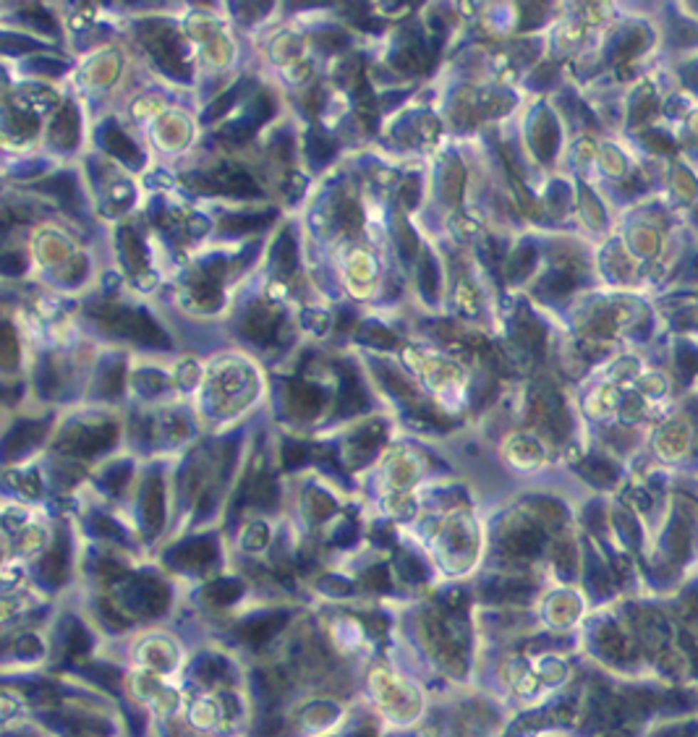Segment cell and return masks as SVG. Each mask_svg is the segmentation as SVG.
I'll return each mask as SVG.
<instances>
[{
    "mask_svg": "<svg viewBox=\"0 0 698 737\" xmlns=\"http://www.w3.org/2000/svg\"><path fill=\"white\" fill-rule=\"evenodd\" d=\"M277 324H280V321H277V316H274L270 309L254 306V309H249V311L243 314L241 332L243 337H249L254 343L267 345V343H272L274 335H277Z\"/></svg>",
    "mask_w": 698,
    "mask_h": 737,
    "instance_id": "5b68a950",
    "label": "cell"
},
{
    "mask_svg": "<svg viewBox=\"0 0 698 737\" xmlns=\"http://www.w3.org/2000/svg\"><path fill=\"white\" fill-rule=\"evenodd\" d=\"M19 19H24V21H29L31 26H37L39 31H45V34H55V21H53V16L47 14V11H42V8H31V11H24V14H19Z\"/></svg>",
    "mask_w": 698,
    "mask_h": 737,
    "instance_id": "83f0119b",
    "label": "cell"
},
{
    "mask_svg": "<svg viewBox=\"0 0 698 737\" xmlns=\"http://www.w3.org/2000/svg\"><path fill=\"white\" fill-rule=\"evenodd\" d=\"M118 238H120L123 262L131 272H139L141 267H147V249H144V243L136 238V233H133L131 227H123V230L118 233Z\"/></svg>",
    "mask_w": 698,
    "mask_h": 737,
    "instance_id": "8fae6325",
    "label": "cell"
},
{
    "mask_svg": "<svg viewBox=\"0 0 698 737\" xmlns=\"http://www.w3.org/2000/svg\"><path fill=\"white\" fill-rule=\"evenodd\" d=\"M199 186L207 188V191H217V194L230 196H249V199L262 196V188L257 186V180L251 178L249 172L235 170V168H222V170L199 175Z\"/></svg>",
    "mask_w": 698,
    "mask_h": 737,
    "instance_id": "7a4b0ae2",
    "label": "cell"
},
{
    "mask_svg": "<svg viewBox=\"0 0 698 737\" xmlns=\"http://www.w3.org/2000/svg\"><path fill=\"white\" fill-rule=\"evenodd\" d=\"M282 455H285V465H301V463L306 460V447L304 445H298V442H285V450H282Z\"/></svg>",
    "mask_w": 698,
    "mask_h": 737,
    "instance_id": "e575fe53",
    "label": "cell"
},
{
    "mask_svg": "<svg viewBox=\"0 0 698 737\" xmlns=\"http://www.w3.org/2000/svg\"><path fill=\"white\" fill-rule=\"evenodd\" d=\"M272 149H280V157H288V136L280 133V136L272 141Z\"/></svg>",
    "mask_w": 698,
    "mask_h": 737,
    "instance_id": "f35d334b",
    "label": "cell"
},
{
    "mask_svg": "<svg viewBox=\"0 0 698 737\" xmlns=\"http://www.w3.org/2000/svg\"><path fill=\"white\" fill-rule=\"evenodd\" d=\"M136 387H139L141 395H157V392H163L168 387V379H165V374L155 371V368H147V371L136 374Z\"/></svg>",
    "mask_w": 698,
    "mask_h": 737,
    "instance_id": "d4e9b609",
    "label": "cell"
},
{
    "mask_svg": "<svg viewBox=\"0 0 698 737\" xmlns=\"http://www.w3.org/2000/svg\"><path fill=\"white\" fill-rule=\"evenodd\" d=\"M272 217H274V210L254 212V215H251V212H246V215H227V217H222V222H220V230L230 235H243V233H251V230L265 227Z\"/></svg>",
    "mask_w": 698,
    "mask_h": 737,
    "instance_id": "9c48e42d",
    "label": "cell"
},
{
    "mask_svg": "<svg viewBox=\"0 0 698 737\" xmlns=\"http://www.w3.org/2000/svg\"><path fill=\"white\" fill-rule=\"evenodd\" d=\"M353 321H356V316H353L351 311H343V316H340V321H337V327L345 329V327H351Z\"/></svg>",
    "mask_w": 698,
    "mask_h": 737,
    "instance_id": "ab89813d",
    "label": "cell"
},
{
    "mask_svg": "<svg viewBox=\"0 0 698 737\" xmlns=\"http://www.w3.org/2000/svg\"><path fill=\"white\" fill-rule=\"evenodd\" d=\"M337 222H340L343 230L356 233L361 227V222H364V215H361L359 204L353 202V199H343V202L337 204Z\"/></svg>",
    "mask_w": 698,
    "mask_h": 737,
    "instance_id": "603a6c76",
    "label": "cell"
},
{
    "mask_svg": "<svg viewBox=\"0 0 698 737\" xmlns=\"http://www.w3.org/2000/svg\"><path fill=\"white\" fill-rule=\"evenodd\" d=\"M144 515L152 525L160 523V481L157 476L144 486Z\"/></svg>",
    "mask_w": 698,
    "mask_h": 737,
    "instance_id": "cb8c5ba5",
    "label": "cell"
},
{
    "mask_svg": "<svg viewBox=\"0 0 698 737\" xmlns=\"http://www.w3.org/2000/svg\"><path fill=\"white\" fill-rule=\"evenodd\" d=\"M39 191H47V194H53L55 199H61L63 207H68V210H76L78 207V188H76V178L71 175V172H58L53 175L50 180L45 183H39Z\"/></svg>",
    "mask_w": 698,
    "mask_h": 737,
    "instance_id": "30bf717a",
    "label": "cell"
},
{
    "mask_svg": "<svg viewBox=\"0 0 698 737\" xmlns=\"http://www.w3.org/2000/svg\"><path fill=\"white\" fill-rule=\"evenodd\" d=\"M356 337H359L364 345H376V348H395V345H398V337L392 335L387 327L376 324V321H364V324L356 329Z\"/></svg>",
    "mask_w": 698,
    "mask_h": 737,
    "instance_id": "ffe728a7",
    "label": "cell"
},
{
    "mask_svg": "<svg viewBox=\"0 0 698 737\" xmlns=\"http://www.w3.org/2000/svg\"><path fill=\"white\" fill-rule=\"evenodd\" d=\"M317 42H319L324 50H337V47L348 45V37H345V34H340V31H324V34H319V37H317Z\"/></svg>",
    "mask_w": 698,
    "mask_h": 737,
    "instance_id": "d590c367",
    "label": "cell"
},
{
    "mask_svg": "<svg viewBox=\"0 0 698 737\" xmlns=\"http://www.w3.org/2000/svg\"><path fill=\"white\" fill-rule=\"evenodd\" d=\"M0 269L6 274H21L26 269V262H24V254H6V257L0 259Z\"/></svg>",
    "mask_w": 698,
    "mask_h": 737,
    "instance_id": "836d02e7",
    "label": "cell"
},
{
    "mask_svg": "<svg viewBox=\"0 0 698 737\" xmlns=\"http://www.w3.org/2000/svg\"><path fill=\"white\" fill-rule=\"evenodd\" d=\"M463 180H466L463 165L458 160H450L445 175H442V196H445V202H458V196L463 191Z\"/></svg>",
    "mask_w": 698,
    "mask_h": 737,
    "instance_id": "44dd1931",
    "label": "cell"
},
{
    "mask_svg": "<svg viewBox=\"0 0 698 737\" xmlns=\"http://www.w3.org/2000/svg\"><path fill=\"white\" fill-rule=\"evenodd\" d=\"M306 149H309V160H312V165H324L329 157L335 155L337 141L332 139L327 131L312 128L309 136H306Z\"/></svg>",
    "mask_w": 698,
    "mask_h": 737,
    "instance_id": "5bb4252c",
    "label": "cell"
},
{
    "mask_svg": "<svg viewBox=\"0 0 698 737\" xmlns=\"http://www.w3.org/2000/svg\"><path fill=\"white\" fill-rule=\"evenodd\" d=\"M42 431H45L42 423H31V421L16 423L6 437V455H14V453H19V450H24V447L29 445L34 437H39Z\"/></svg>",
    "mask_w": 698,
    "mask_h": 737,
    "instance_id": "ac0fdd59",
    "label": "cell"
},
{
    "mask_svg": "<svg viewBox=\"0 0 698 737\" xmlns=\"http://www.w3.org/2000/svg\"><path fill=\"white\" fill-rule=\"evenodd\" d=\"M50 141H53V147L58 149H73L78 141V115H76V108L66 102L61 108V113L55 115L53 125H50Z\"/></svg>",
    "mask_w": 698,
    "mask_h": 737,
    "instance_id": "52a82bcc",
    "label": "cell"
},
{
    "mask_svg": "<svg viewBox=\"0 0 698 737\" xmlns=\"http://www.w3.org/2000/svg\"><path fill=\"white\" fill-rule=\"evenodd\" d=\"M533 249L531 246H525V249H520L515 254V259H513V264H510V274L513 277H520V274H525L528 269H531V264H533Z\"/></svg>",
    "mask_w": 698,
    "mask_h": 737,
    "instance_id": "1f68e13d",
    "label": "cell"
},
{
    "mask_svg": "<svg viewBox=\"0 0 698 737\" xmlns=\"http://www.w3.org/2000/svg\"><path fill=\"white\" fill-rule=\"evenodd\" d=\"M97 141H100V147L105 149L108 155L118 157V160L125 163L128 168H141V163H144L139 147H136V144H133V141L128 139V136H125L116 123H113V120L102 125L100 133H97Z\"/></svg>",
    "mask_w": 698,
    "mask_h": 737,
    "instance_id": "3957f363",
    "label": "cell"
},
{
    "mask_svg": "<svg viewBox=\"0 0 698 737\" xmlns=\"http://www.w3.org/2000/svg\"><path fill=\"white\" fill-rule=\"evenodd\" d=\"M29 50H39V42H34L29 37H19V34H3V53L19 55L29 53Z\"/></svg>",
    "mask_w": 698,
    "mask_h": 737,
    "instance_id": "f1b7e54d",
    "label": "cell"
},
{
    "mask_svg": "<svg viewBox=\"0 0 698 737\" xmlns=\"http://www.w3.org/2000/svg\"><path fill=\"white\" fill-rule=\"evenodd\" d=\"M141 34H144V42H147L149 53L160 63V68L165 73H170L173 78L178 81H188L191 78V71H188L186 61H183V53L178 47V39L168 26H160V29H152V24H144L141 26Z\"/></svg>",
    "mask_w": 698,
    "mask_h": 737,
    "instance_id": "6da1fadb",
    "label": "cell"
},
{
    "mask_svg": "<svg viewBox=\"0 0 698 737\" xmlns=\"http://www.w3.org/2000/svg\"><path fill=\"white\" fill-rule=\"evenodd\" d=\"M116 439V426L113 423H102L97 429H84V434L76 439V450L78 453H100V450H108V445H113Z\"/></svg>",
    "mask_w": 698,
    "mask_h": 737,
    "instance_id": "7c38bea8",
    "label": "cell"
},
{
    "mask_svg": "<svg viewBox=\"0 0 698 737\" xmlns=\"http://www.w3.org/2000/svg\"><path fill=\"white\" fill-rule=\"evenodd\" d=\"M29 68L39 71V73H50V76H58V73H63V71H66V63L42 55V58H34V61L29 63Z\"/></svg>",
    "mask_w": 698,
    "mask_h": 737,
    "instance_id": "d6a6232c",
    "label": "cell"
},
{
    "mask_svg": "<svg viewBox=\"0 0 698 737\" xmlns=\"http://www.w3.org/2000/svg\"><path fill=\"white\" fill-rule=\"evenodd\" d=\"M125 337H131V340H136L141 345H149V348H168L170 345V337L165 335L160 324L147 311H131Z\"/></svg>",
    "mask_w": 698,
    "mask_h": 737,
    "instance_id": "8992f818",
    "label": "cell"
},
{
    "mask_svg": "<svg viewBox=\"0 0 698 737\" xmlns=\"http://www.w3.org/2000/svg\"><path fill=\"white\" fill-rule=\"evenodd\" d=\"M125 382V371L120 361H110L100 368V379H97V392L102 398H118L120 390H123Z\"/></svg>",
    "mask_w": 698,
    "mask_h": 737,
    "instance_id": "9a60e30c",
    "label": "cell"
},
{
    "mask_svg": "<svg viewBox=\"0 0 698 737\" xmlns=\"http://www.w3.org/2000/svg\"><path fill=\"white\" fill-rule=\"evenodd\" d=\"M369 408V395L361 384L359 374L348 366H340V395H337V413L351 416Z\"/></svg>",
    "mask_w": 698,
    "mask_h": 737,
    "instance_id": "277c9868",
    "label": "cell"
},
{
    "mask_svg": "<svg viewBox=\"0 0 698 737\" xmlns=\"http://www.w3.org/2000/svg\"><path fill=\"white\" fill-rule=\"evenodd\" d=\"M16 356H19V348H16V337L11 324H3V343H0V361L6 368L16 366Z\"/></svg>",
    "mask_w": 698,
    "mask_h": 737,
    "instance_id": "4316f807",
    "label": "cell"
},
{
    "mask_svg": "<svg viewBox=\"0 0 698 737\" xmlns=\"http://www.w3.org/2000/svg\"><path fill=\"white\" fill-rule=\"evenodd\" d=\"M125 476H128V465H116V468H113V470L108 473V478H105V481H108V484L113 486V489H116V486L120 484V481H123Z\"/></svg>",
    "mask_w": 698,
    "mask_h": 737,
    "instance_id": "74e56055",
    "label": "cell"
},
{
    "mask_svg": "<svg viewBox=\"0 0 698 737\" xmlns=\"http://www.w3.org/2000/svg\"><path fill=\"white\" fill-rule=\"evenodd\" d=\"M238 89H241V86H235V89H230V92H225V94H222V97H220V100H215V102H212L210 108L204 110V115H202V120H204V123H210V120H215V118H220V115H222V113H227V110H230V105H233V102L238 100Z\"/></svg>",
    "mask_w": 698,
    "mask_h": 737,
    "instance_id": "484cf974",
    "label": "cell"
},
{
    "mask_svg": "<svg viewBox=\"0 0 698 737\" xmlns=\"http://www.w3.org/2000/svg\"><path fill=\"white\" fill-rule=\"evenodd\" d=\"M374 371L379 374V379L384 382V387L395 395V398H400V400H406V403H411V408L416 406V392H414V384L408 382L406 376L400 374V371H392V368H387L384 364H374Z\"/></svg>",
    "mask_w": 698,
    "mask_h": 737,
    "instance_id": "4fadbf2b",
    "label": "cell"
},
{
    "mask_svg": "<svg viewBox=\"0 0 698 737\" xmlns=\"http://www.w3.org/2000/svg\"><path fill=\"white\" fill-rule=\"evenodd\" d=\"M322 400H324V395H322L317 387H312V384H304V382L290 384L288 406L296 416H314L322 408Z\"/></svg>",
    "mask_w": 698,
    "mask_h": 737,
    "instance_id": "ba28073f",
    "label": "cell"
},
{
    "mask_svg": "<svg viewBox=\"0 0 698 737\" xmlns=\"http://www.w3.org/2000/svg\"><path fill=\"white\" fill-rule=\"evenodd\" d=\"M272 262H274V267L280 269V272H285V274H290L293 269H296V264H298V249H296V238L290 235V230H285V233L274 241V246H272Z\"/></svg>",
    "mask_w": 698,
    "mask_h": 737,
    "instance_id": "2e32d148",
    "label": "cell"
},
{
    "mask_svg": "<svg viewBox=\"0 0 698 737\" xmlns=\"http://www.w3.org/2000/svg\"><path fill=\"white\" fill-rule=\"evenodd\" d=\"M419 191H421V186H419V180H416V178H408L406 183H403V202H406L408 207H414V204L419 202Z\"/></svg>",
    "mask_w": 698,
    "mask_h": 737,
    "instance_id": "8d00e7d4",
    "label": "cell"
},
{
    "mask_svg": "<svg viewBox=\"0 0 698 737\" xmlns=\"http://www.w3.org/2000/svg\"><path fill=\"white\" fill-rule=\"evenodd\" d=\"M419 288H421V293L426 296V301H434V298H437L439 269L429 251H424L421 259H419Z\"/></svg>",
    "mask_w": 698,
    "mask_h": 737,
    "instance_id": "e0dca14e",
    "label": "cell"
},
{
    "mask_svg": "<svg viewBox=\"0 0 698 737\" xmlns=\"http://www.w3.org/2000/svg\"><path fill=\"white\" fill-rule=\"evenodd\" d=\"M392 230H395V243H398L400 257L406 259V262H411V259L419 254V238H416V233L411 230L406 217H400V215L392 217Z\"/></svg>",
    "mask_w": 698,
    "mask_h": 737,
    "instance_id": "d6986e66",
    "label": "cell"
},
{
    "mask_svg": "<svg viewBox=\"0 0 698 737\" xmlns=\"http://www.w3.org/2000/svg\"><path fill=\"white\" fill-rule=\"evenodd\" d=\"M8 128L14 133L29 136V133L37 131V118L29 115V113H11V115H8Z\"/></svg>",
    "mask_w": 698,
    "mask_h": 737,
    "instance_id": "f546056e",
    "label": "cell"
},
{
    "mask_svg": "<svg viewBox=\"0 0 698 737\" xmlns=\"http://www.w3.org/2000/svg\"><path fill=\"white\" fill-rule=\"evenodd\" d=\"M196 301L202 306H215L220 304V285L217 280H212V277H204V282L196 288Z\"/></svg>",
    "mask_w": 698,
    "mask_h": 737,
    "instance_id": "4dcf8cb0",
    "label": "cell"
},
{
    "mask_svg": "<svg viewBox=\"0 0 698 737\" xmlns=\"http://www.w3.org/2000/svg\"><path fill=\"white\" fill-rule=\"evenodd\" d=\"M37 387H39V392L42 395H55L58 392V387H61V376H58V366L53 364V359L50 356H45V359L39 361V366H37Z\"/></svg>",
    "mask_w": 698,
    "mask_h": 737,
    "instance_id": "7402d4cb",
    "label": "cell"
}]
</instances>
